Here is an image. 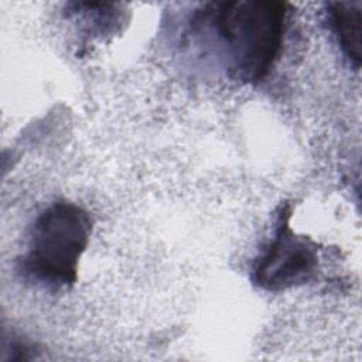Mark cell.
I'll list each match as a JSON object with an SVG mask.
<instances>
[{
    "mask_svg": "<svg viewBox=\"0 0 362 362\" xmlns=\"http://www.w3.org/2000/svg\"><path fill=\"white\" fill-rule=\"evenodd\" d=\"M215 28L238 79L259 82L273 68L283 44L287 4L243 0L212 4Z\"/></svg>",
    "mask_w": 362,
    "mask_h": 362,
    "instance_id": "cell-1",
    "label": "cell"
},
{
    "mask_svg": "<svg viewBox=\"0 0 362 362\" xmlns=\"http://www.w3.org/2000/svg\"><path fill=\"white\" fill-rule=\"evenodd\" d=\"M92 232V219L79 205L57 201L34 221L20 272L49 288L75 283L78 263Z\"/></svg>",
    "mask_w": 362,
    "mask_h": 362,
    "instance_id": "cell-2",
    "label": "cell"
},
{
    "mask_svg": "<svg viewBox=\"0 0 362 362\" xmlns=\"http://www.w3.org/2000/svg\"><path fill=\"white\" fill-rule=\"evenodd\" d=\"M290 206H281L274 238L256 259L253 283L267 291H281L311 280L318 267L317 245L290 226Z\"/></svg>",
    "mask_w": 362,
    "mask_h": 362,
    "instance_id": "cell-3",
    "label": "cell"
},
{
    "mask_svg": "<svg viewBox=\"0 0 362 362\" xmlns=\"http://www.w3.org/2000/svg\"><path fill=\"white\" fill-rule=\"evenodd\" d=\"M329 24L338 44L351 64L358 69L362 61V3L334 1L328 3Z\"/></svg>",
    "mask_w": 362,
    "mask_h": 362,
    "instance_id": "cell-4",
    "label": "cell"
}]
</instances>
